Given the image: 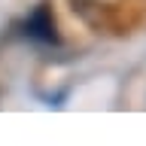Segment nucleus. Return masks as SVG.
Instances as JSON below:
<instances>
[{"mask_svg":"<svg viewBox=\"0 0 146 146\" xmlns=\"http://www.w3.org/2000/svg\"><path fill=\"white\" fill-rule=\"evenodd\" d=\"M25 34L31 36V40H36V43H43V46H58L61 43V34H58L55 12H52V6H49V0L36 3L34 12L25 18Z\"/></svg>","mask_w":146,"mask_h":146,"instance_id":"obj_1","label":"nucleus"}]
</instances>
